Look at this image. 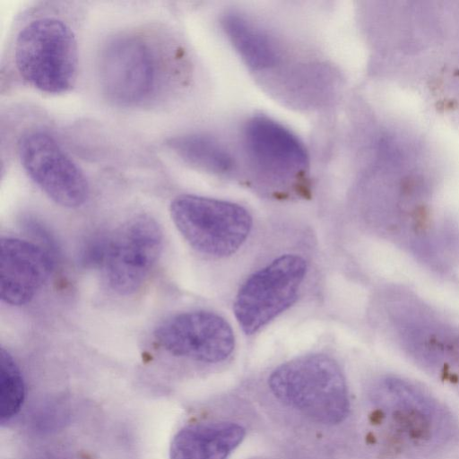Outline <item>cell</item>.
<instances>
[{
    "label": "cell",
    "instance_id": "12",
    "mask_svg": "<svg viewBox=\"0 0 459 459\" xmlns=\"http://www.w3.org/2000/svg\"><path fill=\"white\" fill-rule=\"evenodd\" d=\"M244 437V428L233 422L190 424L174 436L169 459H227Z\"/></svg>",
    "mask_w": 459,
    "mask_h": 459
},
{
    "label": "cell",
    "instance_id": "6",
    "mask_svg": "<svg viewBox=\"0 0 459 459\" xmlns=\"http://www.w3.org/2000/svg\"><path fill=\"white\" fill-rule=\"evenodd\" d=\"M307 266L299 255L286 254L252 273L239 288L233 305L246 334H253L290 307Z\"/></svg>",
    "mask_w": 459,
    "mask_h": 459
},
{
    "label": "cell",
    "instance_id": "8",
    "mask_svg": "<svg viewBox=\"0 0 459 459\" xmlns=\"http://www.w3.org/2000/svg\"><path fill=\"white\" fill-rule=\"evenodd\" d=\"M154 338L173 356L205 363L226 359L235 346L230 324L221 316L204 310L170 316L159 325Z\"/></svg>",
    "mask_w": 459,
    "mask_h": 459
},
{
    "label": "cell",
    "instance_id": "3",
    "mask_svg": "<svg viewBox=\"0 0 459 459\" xmlns=\"http://www.w3.org/2000/svg\"><path fill=\"white\" fill-rule=\"evenodd\" d=\"M101 91L112 103L137 107L153 100L163 87L165 70L157 46L139 32L110 37L98 57Z\"/></svg>",
    "mask_w": 459,
    "mask_h": 459
},
{
    "label": "cell",
    "instance_id": "13",
    "mask_svg": "<svg viewBox=\"0 0 459 459\" xmlns=\"http://www.w3.org/2000/svg\"><path fill=\"white\" fill-rule=\"evenodd\" d=\"M221 24L233 48L249 68L260 71L276 65L280 54L274 42L244 16L227 13Z\"/></svg>",
    "mask_w": 459,
    "mask_h": 459
},
{
    "label": "cell",
    "instance_id": "7",
    "mask_svg": "<svg viewBox=\"0 0 459 459\" xmlns=\"http://www.w3.org/2000/svg\"><path fill=\"white\" fill-rule=\"evenodd\" d=\"M18 156L28 177L56 204L77 208L88 199L90 186L83 170L48 133L23 134Z\"/></svg>",
    "mask_w": 459,
    "mask_h": 459
},
{
    "label": "cell",
    "instance_id": "11",
    "mask_svg": "<svg viewBox=\"0 0 459 459\" xmlns=\"http://www.w3.org/2000/svg\"><path fill=\"white\" fill-rule=\"evenodd\" d=\"M1 299L12 306L29 303L48 281L52 262L39 246L16 238L0 243Z\"/></svg>",
    "mask_w": 459,
    "mask_h": 459
},
{
    "label": "cell",
    "instance_id": "4",
    "mask_svg": "<svg viewBox=\"0 0 459 459\" xmlns=\"http://www.w3.org/2000/svg\"><path fill=\"white\" fill-rule=\"evenodd\" d=\"M163 247V234L149 215L138 214L90 247L89 262L102 271L109 288L131 295L142 288L156 265Z\"/></svg>",
    "mask_w": 459,
    "mask_h": 459
},
{
    "label": "cell",
    "instance_id": "1",
    "mask_svg": "<svg viewBox=\"0 0 459 459\" xmlns=\"http://www.w3.org/2000/svg\"><path fill=\"white\" fill-rule=\"evenodd\" d=\"M13 58L24 82L39 91H69L78 74V43L72 28L56 16H39L18 32Z\"/></svg>",
    "mask_w": 459,
    "mask_h": 459
},
{
    "label": "cell",
    "instance_id": "2",
    "mask_svg": "<svg viewBox=\"0 0 459 459\" xmlns=\"http://www.w3.org/2000/svg\"><path fill=\"white\" fill-rule=\"evenodd\" d=\"M268 383L276 398L315 421L337 424L349 413L344 376L326 355L311 354L288 361L273 370Z\"/></svg>",
    "mask_w": 459,
    "mask_h": 459
},
{
    "label": "cell",
    "instance_id": "15",
    "mask_svg": "<svg viewBox=\"0 0 459 459\" xmlns=\"http://www.w3.org/2000/svg\"><path fill=\"white\" fill-rule=\"evenodd\" d=\"M25 398V384L22 372L12 355L1 350L0 362V420L10 421L21 410Z\"/></svg>",
    "mask_w": 459,
    "mask_h": 459
},
{
    "label": "cell",
    "instance_id": "10",
    "mask_svg": "<svg viewBox=\"0 0 459 459\" xmlns=\"http://www.w3.org/2000/svg\"><path fill=\"white\" fill-rule=\"evenodd\" d=\"M244 139L254 165L266 176L288 179L305 171L308 165L303 143L269 117L251 118L245 126Z\"/></svg>",
    "mask_w": 459,
    "mask_h": 459
},
{
    "label": "cell",
    "instance_id": "9",
    "mask_svg": "<svg viewBox=\"0 0 459 459\" xmlns=\"http://www.w3.org/2000/svg\"><path fill=\"white\" fill-rule=\"evenodd\" d=\"M375 396L391 430L403 443L423 446L437 437L443 415L436 403L414 385L387 377L377 385Z\"/></svg>",
    "mask_w": 459,
    "mask_h": 459
},
{
    "label": "cell",
    "instance_id": "5",
    "mask_svg": "<svg viewBox=\"0 0 459 459\" xmlns=\"http://www.w3.org/2000/svg\"><path fill=\"white\" fill-rule=\"evenodd\" d=\"M171 219L197 252L221 258L234 254L252 228L249 212L237 204L195 195H180L169 207Z\"/></svg>",
    "mask_w": 459,
    "mask_h": 459
},
{
    "label": "cell",
    "instance_id": "14",
    "mask_svg": "<svg viewBox=\"0 0 459 459\" xmlns=\"http://www.w3.org/2000/svg\"><path fill=\"white\" fill-rule=\"evenodd\" d=\"M166 145L180 160L195 169L214 174L230 172L234 160L216 139L203 134H186L169 139Z\"/></svg>",
    "mask_w": 459,
    "mask_h": 459
}]
</instances>
